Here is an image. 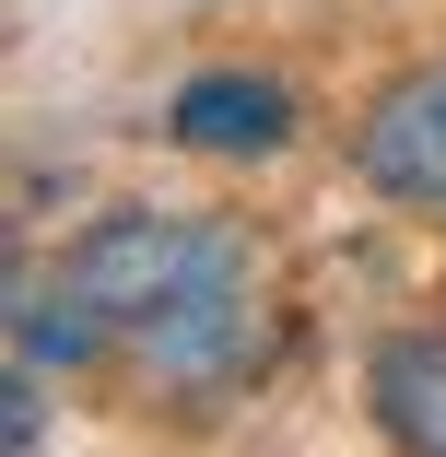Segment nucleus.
<instances>
[{
	"instance_id": "nucleus-4",
	"label": "nucleus",
	"mask_w": 446,
	"mask_h": 457,
	"mask_svg": "<svg viewBox=\"0 0 446 457\" xmlns=\"http://www.w3.org/2000/svg\"><path fill=\"white\" fill-rule=\"evenodd\" d=\"M365 399H376V434H388L400 457H446V328H400V340H376Z\"/></svg>"
},
{
	"instance_id": "nucleus-5",
	"label": "nucleus",
	"mask_w": 446,
	"mask_h": 457,
	"mask_svg": "<svg viewBox=\"0 0 446 457\" xmlns=\"http://www.w3.org/2000/svg\"><path fill=\"white\" fill-rule=\"evenodd\" d=\"M0 328H13V363H36V376H82V363H106L118 328L95 317V294L59 270V294H36L24 270H13V305H0Z\"/></svg>"
},
{
	"instance_id": "nucleus-6",
	"label": "nucleus",
	"mask_w": 446,
	"mask_h": 457,
	"mask_svg": "<svg viewBox=\"0 0 446 457\" xmlns=\"http://www.w3.org/2000/svg\"><path fill=\"white\" fill-rule=\"evenodd\" d=\"M47 376H36V363H13V376H0V445H13V457H36V434H47V399H36Z\"/></svg>"
},
{
	"instance_id": "nucleus-3",
	"label": "nucleus",
	"mask_w": 446,
	"mask_h": 457,
	"mask_svg": "<svg viewBox=\"0 0 446 457\" xmlns=\"http://www.w3.org/2000/svg\"><path fill=\"white\" fill-rule=\"evenodd\" d=\"M164 141L200 153V164H271L294 141V82L271 71H189L164 106Z\"/></svg>"
},
{
	"instance_id": "nucleus-2",
	"label": "nucleus",
	"mask_w": 446,
	"mask_h": 457,
	"mask_svg": "<svg viewBox=\"0 0 446 457\" xmlns=\"http://www.w3.org/2000/svg\"><path fill=\"white\" fill-rule=\"evenodd\" d=\"M352 176L400 212H446V59H411L352 118Z\"/></svg>"
},
{
	"instance_id": "nucleus-1",
	"label": "nucleus",
	"mask_w": 446,
	"mask_h": 457,
	"mask_svg": "<svg viewBox=\"0 0 446 457\" xmlns=\"http://www.w3.org/2000/svg\"><path fill=\"white\" fill-rule=\"evenodd\" d=\"M71 282L95 294V317L118 328V352L153 387H235L258 352H271V294H258V258L235 223L212 212H106L71 235Z\"/></svg>"
}]
</instances>
